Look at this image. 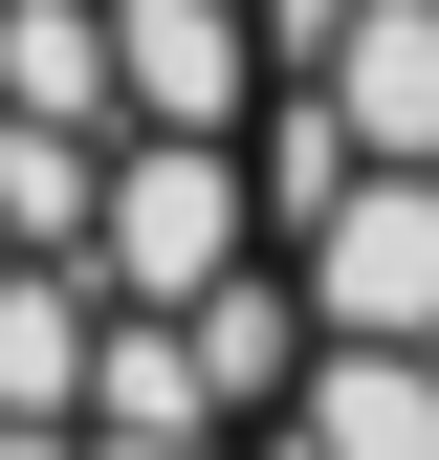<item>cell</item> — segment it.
<instances>
[{"label":"cell","instance_id":"cell-4","mask_svg":"<svg viewBox=\"0 0 439 460\" xmlns=\"http://www.w3.org/2000/svg\"><path fill=\"white\" fill-rule=\"evenodd\" d=\"M286 438L308 460H439V351H373V329H329L286 373Z\"/></svg>","mask_w":439,"mask_h":460},{"label":"cell","instance_id":"cell-2","mask_svg":"<svg viewBox=\"0 0 439 460\" xmlns=\"http://www.w3.org/2000/svg\"><path fill=\"white\" fill-rule=\"evenodd\" d=\"M308 307L329 329H373V351H439V176H329L308 198Z\"/></svg>","mask_w":439,"mask_h":460},{"label":"cell","instance_id":"cell-5","mask_svg":"<svg viewBox=\"0 0 439 460\" xmlns=\"http://www.w3.org/2000/svg\"><path fill=\"white\" fill-rule=\"evenodd\" d=\"M176 329H198V373H220V417H264V394L308 373V307H286V285H198Z\"/></svg>","mask_w":439,"mask_h":460},{"label":"cell","instance_id":"cell-1","mask_svg":"<svg viewBox=\"0 0 439 460\" xmlns=\"http://www.w3.org/2000/svg\"><path fill=\"white\" fill-rule=\"evenodd\" d=\"M242 132H132L110 154V198H88V242H110V285L132 307H198V285H242Z\"/></svg>","mask_w":439,"mask_h":460},{"label":"cell","instance_id":"cell-3","mask_svg":"<svg viewBox=\"0 0 439 460\" xmlns=\"http://www.w3.org/2000/svg\"><path fill=\"white\" fill-rule=\"evenodd\" d=\"M110 110L132 132H242L264 110V22L242 0H110Z\"/></svg>","mask_w":439,"mask_h":460}]
</instances>
